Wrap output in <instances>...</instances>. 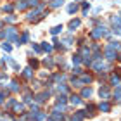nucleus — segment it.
<instances>
[{"mask_svg":"<svg viewBox=\"0 0 121 121\" xmlns=\"http://www.w3.org/2000/svg\"><path fill=\"white\" fill-rule=\"evenodd\" d=\"M92 38H102V36H109V31L106 30V26H99V28L92 30Z\"/></svg>","mask_w":121,"mask_h":121,"instance_id":"nucleus-1","label":"nucleus"},{"mask_svg":"<svg viewBox=\"0 0 121 121\" xmlns=\"http://www.w3.org/2000/svg\"><path fill=\"white\" fill-rule=\"evenodd\" d=\"M106 68H107V66H106V62H104L102 59H97V60H95V64H93V69L100 71V73H102V71L106 69Z\"/></svg>","mask_w":121,"mask_h":121,"instance_id":"nucleus-2","label":"nucleus"},{"mask_svg":"<svg viewBox=\"0 0 121 121\" xmlns=\"http://www.w3.org/2000/svg\"><path fill=\"white\" fill-rule=\"evenodd\" d=\"M99 95H100V99H104V100H107L109 97H111V92H109L107 86H102L100 90H99Z\"/></svg>","mask_w":121,"mask_h":121,"instance_id":"nucleus-3","label":"nucleus"},{"mask_svg":"<svg viewBox=\"0 0 121 121\" xmlns=\"http://www.w3.org/2000/svg\"><path fill=\"white\" fill-rule=\"evenodd\" d=\"M48 95H50L48 92H42V93H38V95L35 97V100H36L38 104H42V102H45L47 99H48Z\"/></svg>","mask_w":121,"mask_h":121,"instance_id":"nucleus-4","label":"nucleus"},{"mask_svg":"<svg viewBox=\"0 0 121 121\" xmlns=\"http://www.w3.org/2000/svg\"><path fill=\"white\" fill-rule=\"evenodd\" d=\"M106 57H107V60H114L118 56H116V50H112V48H109V47H106Z\"/></svg>","mask_w":121,"mask_h":121,"instance_id":"nucleus-5","label":"nucleus"},{"mask_svg":"<svg viewBox=\"0 0 121 121\" xmlns=\"http://www.w3.org/2000/svg\"><path fill=\"white\" fill-rule=\"evenodd\" d=\"M62 118H64V116H62V112H59V111H56V109H54L48 119H52V121H62Z\"/></svg>","mask_w":121,"mask_h":121,"instance_id":"nucleus-6","label":"nucleus"},{"mask_svg":"<svg viewBox=\"0 0 121 121\" xmlns=\"http://www.w3.org/2000/svg\"><path fill=\"white\" fill-rule=\"evenodd\" d=\"M69 102L73 104V106H80V104H81V97H78V95L73 93V95H69Z\"/></svg>","mask_w":121,"mask_h":121,"instance_id":"nucleus-7","label":"nucleus"},{"mask_svg":"<svg viewBox=\"0 0 121 121\" xmlns=\"http://www.w3.org/2000/svg\"><path fill=\"white\" fill-rule=\"evenodd\" d=\"M80 24H81L80 19H73V21L69 23V31H74L76 28H80Z\"/></svg>","mask_w":121,"mask_h":121,"instance_id":"nucleus-8","label":"nucleus"},{"mask_svg":"<svg viewBox=\"0 0 121 121\" xmlns=\"http://www.w3.org/2000/svg\"><path fill=\"white\" fill-rule=\"evenodd\" d=\"M90 81H92V76H90V74H86V73H83V74H81V78H80V83H81V85L90 83Z\"/></svg>","mask_w":121,"mask_h":121,"instance_id":"nucleus-9","label":"nucleus"},{"mask_svg":"<svg viewBox=\"0 0 121 121\" xmlns=\"http://www.w3.org/2000/svg\"><path fill=\"white\" fill-rule=\"evenodd\" d=\"M62 4H64V0H48V5H50L52 9H56V7H60Z\"/></svg>","mask_w":121,"mask_h":121,"instance_id":"nucleus-10","label":"nucleus"},{"mask_svg":"<svg viewBox=\"0 0 121 121\" xmlns=\"http://www.w3.org/2000/svg\"><path fill=\"white\" fill-rule=\"evenodd\" d=\"M99 109H100V111H104V112H109V111H111V104L104 100V102L100 104V106H99Z\"/></svg>","mask_w":121,"mask_h":121,"instance_id":"nucleus-11","label":"nucleus"},{"mask_svg":"<svg viewBox=\"0 0 121 121\" xmlns=\"http://www.w3.org/2000/svg\"><path fill=\"white\" fill-rule=\"evenodd\" d=\"M92 93H93L92 88H83V92H81V97H83V99H90Z\"/></svg>","mask_w":121,"mask_h":121,"instance_id":"nucleus-12","label":"nucleus"},{"mask_svg":"<svg viewBox=\"0 0 121 121\" xmlns=\"http://www.w3.org/2000/svg\"><path fill=\"white\" fill-rule=\"evenodd\" d=\"M107 47H109V48H112V50H121V43H119L118 40H116V42H111Z\"/></svg>","mask_w":121,"mask_h":121,"instance_id":"nucleus-13","label":"nucleus"},{"mask_svg":"<svg viewBox=\"0 0 121 121\" xmlns=\"http://www.w3.org/2000/svg\"><path fill=\"white\" fill-rule=\"evenodd\" d=\"M23 76H24L26 80H30V78H33V69H31V68H26V69L23 71Z\"/></svg>","mask_w":121,"mask_h":121,"instance_id":"nucleus-14","label":"nucleus"},{"mask_svg":"<svg viewBox=\"0 0 121 121\" xmlns=\"http://www.w3.org/2000/svg\"><path fill=\"white\" fill-rule=\"evenodd\" d=\"M66 100H68V99H66V95H62V93H60V95L57 97V106H66Z\"/></svg>","mask_w":121,"mask_h":121,"instance_id":"nucleus-15","label":"nucleus"},{"mask_svg":"<svg viewBox=\"0 0 121 121\" xmlns=\"http://www.w3.org/2000/svg\"><path fill=\"white\" fill-rule=\"evenodd\" d=\"M76 10H78V5H76V4H69L68 5V12L69 14H74Z\"/></svg>","mask_w":121,"mask_h":121,"instance_id":"nucleus-16","label":"nucleus"},{"mask_svg":"<svg viewBox=\"0 0 121 121\" xmlns=\"http://www.w3.org/2000/svg\"><path fill=\"white\" fill-rule=\"evenodd\" d=\"M57 90H59V93H62V95H66V93H68V86H66V85H60V83H59Z\"/></svg>","mask_w":121,"mask_h":121,"instance_id":"nucleus-17","label":"nucleus"},{"mask_svg":"<svg viewBox=\"0 0 121 121\" xmlns=\"http://www.w3.org/2000/svg\"><path fill=\"white\" fill-rule=\"evenodd\" d=\"M60 31H62V24H60V26H54V28L50 30L52 35H57V33H60Z\"/></svg>","mask_w":121,"mask_h":121,"instance_id":"nucleus-18","label":"nucleus"},{"mask_svg":"<svg viewBox=\"0 0 121 121\" xmlns=\"http://www.w3.org/2000/svg\"><path fill=\"white\" fill-rule=\"evenodd\" d=\"M111 83H112V85H116V86H119V76L112 74V76H111Z\"/></svg>","mask_w":121,"mask_h":121,"instance_id":"nucleus-19","label":"nucleus"},{"mask_svg":"<svg viewBox=\"0 0 121 121\" xmlns=\"http://www.w3.org/2000/svg\"><path fill=\"white\" fill-rule=\"evenodd\" d=\"M12 92H17L19 90V85H17V81H10V86H9Z\"/></svg>","mask_w":121,"mask_h":121,"instance_id":"nucleus-20","label":"nucleus"},{"mask_svg":"<svg viewBox=\"0 0 121 121\" xmlns=\"http://www.w3.org/2000/svg\"><path fill=\"white\" fill-rule=\"evenodd\" d=\"M16 7H17L19 10H24L26 7H28V2H24V0H21V4H17V5H16Z\"/></svg>","mask_w":121,"mask_h":121,"instance_id":"nucleus-21","label":"nucleus"},{"mask_svg":"<svg viewBox=\"0 0 121 121\" xmlns=\"http://www.w3.org/2000/svg\"><path fill=\"white\" fill-rule=\"evenodd\" d=\"M24 109V104H14V111L16 112H21Z\"/></svg>","mask_w":121,"mask_h":121,"instance_id":"nucleus-22","label":"nucleus"},{"mask_svg":"<svg viewBox=\"0 0 121 121\" xmlns=\"http://www.w3.org/2000/svg\"><path fill=\"white\" fill-rule=\"evenodd\" d=\"M42 50H45V52H52V45H48V43L45 42V43L42 45Z\"/></svg>","mask_w":121,"mask_h":121,"instance_id":"nucleus-23","label":"nucleus"},{"mask_svg":"<svg viewBox=\"0 0 121 121\" xmlns=\"http://www.w3.org/2000/svg\"><path fill=\"white\" fill-rule=\"evenodd\" d=\"M28 38H30V35H28V33H24V35L21 36V40H19V45H21V43H26V42H28Z\"/></svg>","mask_w":121,"mask_h":121,"instance_id":"nucleus-24","label":"nucleus"},{"mask_svg":"<svg viewBox=\"0 0 121 121\" xmlns=\"http://www.w3.org/2000/svg\"><path fill=\"white\" fill-rule=\"evenodd\" d=\"M71 43H73V38H71V36L64 38V45H66V47H71Z\"/></svg>","mask_w":121,"mask_h":121,"instance_id":"nucleus-25","label":"nucleus"},{"mask_svg":"<svg viewBox=\"0 0 121 121\" xmlns=\"http://www.w3.org/2000/svg\"><path fill=\"white\" fill-rule=\"evenodd\" d=\"M2 50H5V52H10V50H12V47H10L9 43H2Z\"/></svg>","mask_w":121,"mask_h":121,"instance_id":"nucleus-26","label":"nucleus"},{"mask_svg":"<svg viewBox=\"0 0 121 121\" xmlns=\"http://www.w3.org/2000/svg\"><path fill=\"white\" fill-rule=\"evenodd\" d=\"M114 97L121 99V86H116V92H114Z\"/></svg>","mask_w":121,"mask_h":121,"instance_id":"nucleus-27","label":"nucleus"},{"mask_svg":"<svg viewBox=\"0 0 121 121\" xmlns=\"http://www.w3.org/2000/svg\"><path fill=\"white\" fill-rule=\"evenodd\" d=\"M12 9H14V5H10V4L4 5V10H7V12H12Z\"/></svg>","mask_w":121,"mask_h":121,"instance_id":"nucleus-28","label":"nucleus"},{"mask_svg":"<svg viewBox=\"0 0 121 121\" xmlns=\"http://www.w3.org/2000/svg\"><path fill=\"white\" fill-rule=\"evenodd\" d=\"M43 62H45V64L48 66V68H52V66H54V60H52L50 57H48V59H45V60H43Z\"/></svg>","mask_w":121,"mask_h":121,"instance_id":"nucleus-29","label":"nucleus"},{"mask_svg":"<svg viewBox=\"0 0 121 121\" xmlns=\"http://www.w3.org/2000/svg\"><path fill=\"white\" fill-rule=\"evenodd\" d=\"M81 7H83V12L86 14V10L90 9V4H88V2H83V5H81Z\"/></svg>","mask_w":121,"mask_h":121,"instance_id":"nucleus-30","label":"nucleus"},{"mask_svg":"<svg viewBox=\"0 0 121 121\" xmlns=\"http://www.w3.org/2000/svg\"><path fill=\"white\" fill-rule=\"evenodd\" d=\"M80 62H81V57L80 56H74L73 57V64H80Z\"/></svg>","mask_w":121,"mask_h":121,"instance_id":"nucleus-31","label":"nucleus"},{"mask_svg":"<svg viewBox=\"0 0 121 121\" xmlns=\"http://www.w3.org/2000/svg\"><path fill=\"white\" fill-rule=\"evenodd\" d=\"M9 62H10V66H12V68H14V69H19V64H17V62H16V60H12V59H10V60H9Z\"/></svg>","mask_w":121,"mask_h":121,"instance_id":"nucleus-32","label":"nucleus"},{"mask_svg":"<svg viewBox=\"0 0 121 121\" xmlns=\"http://www.w3.org/2000/svg\"><path fill=\"white\" fill-rule=\"evenodd\" d=\"M33 50H35L36 54H40V52H42V47H38L36 43H33Z\"/></svg>","mask_w":121,"mask_h":121,"instance_id":"nucleus-33","label":"nucleus"},{"mask_svg":"<svg viewBox=\"0 0 121 121\" xmlns=\"http://www.w3.org/2000/svg\"><path fill=\"white\" fill-rule=\"evenodd\" d=\"M30 100H31V93L26 92V93H24V102H30Z\"/></svg>","mask_w":121,"mask_h":121,"instance_id":"nucleus-34","label":"nucleus"},{"mask_svg":"<svg viewBox=\"0 0 121 121\" xmlns=\"http://www.w3.org/2000/svg\"><path fill=\"white\" fill-rule=\"evenodd\" d=\"M74 74H83V71H81V68H74Z\"/></svg>","mask_w":121,"mask_h":121,"instance_id":"nucleus-35","label":"nucleus"},{"mask_svg":"<svg viewBox=\"0 0 121 121\" xmlns=\"http://www.w3.org/2000/svg\"><path fill=\"white\" fill-rule=\"evenodd\" d=\"M36 4H38V0H28V5H33V7H35Z\"/></svg>","mask_w":121,"mask_h":121,"instance_id":"nucleus-36","label":"nucleus"},{"mask_svg":"<svg viewBox=\"0 0 121 121\" xmlns=\"http://www.w3.org/2000/svg\"><path fill=\"white\" fill-rule=\"evenodd\" d=\"M7 21H9V23H14L16 17H14V16H7Z\"/></svg>","mask_w":121,"mask_h":121,"instance_id":"nucleus-37","label":"nucleus"},{"mask_svg":"<svg viewBox=\"0 0 121 121\" xmlns=\"http://www.w3.org/2000/svg\"><path fill=\"white\" fill-rule=\"evenodd\" d=\"M0 121H9V119H7V118H5L4 114H2V116H0Z\"/></svg>","mask_w":121,"mask_h":121,"instance_id":"nucleus-38","label":"nucleus"},{"mask_svg":"<svg viewBox=\"0 0 121 121\" xmlns=\"http://www.w3.org/2000/svg\"><path fill=\"white\" fill-rule=\"evenodd\" d=\"M0 26H2V23H0Z\"/></svg>","mask_w":121,"mask_h":121,"instance_id":"nucleus-39","label":"nucleus"},{"mask_svg":"<svg viewBox=\"0 0 121 121\" xmlns=\"http://www.w3.org/2000/svg\"><path fill=\"white\" fill-rule=\"evenodd\" d=\"M48 121H52V119H48Z\"/></svg>","mask_w":121,"mask_h":121,"instance_id":"nucleus-40","label":"nucleus"}]
</instances>
